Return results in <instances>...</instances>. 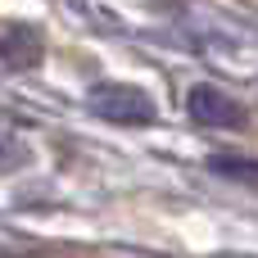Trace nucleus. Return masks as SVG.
<instances>
[{"instance_id": "f257e3e1", "label": "nucleus", "mask_w": 258, "mask_h": 258, "mask_svg": "<svg viewBox=\"0 0 258 258\" xmlns=\"http://www.w3.org/2000/svg\"><path fill=\"white\" fill-rule=\"evenodd\" d=\"M86 109L104 122H118V127H145V122L159 118L154 100L141 86H127V82H95L86 91Z\"/></svg>"}, {"instance_id": "f03ea898", "label": "nucleus", "mask_w": 258, "mask_h": 258, "mask_svg": "<svg viewBox=\"0 0 258 258\" xmlns=\"http://www.w3.org/2000/svg\"><path fill=\"white\" fill-rule=\"evenodd\" d=\"M186 109L200 127H245V109L231 91L213 86V82H195L186 95Z\"/></svg>"}, {"instance_id": "7ed1b4c3", "label": "nucleus", "mask_w": 258, "mask_h": 258, "mask_svg": "<svg viewBox=\"0 0 258 258\" xmlns=\"http://www.w3.org/2000/svg\"><path fill=\"white\" fill-rule=\"evenodd\" d=\"M41 54H45V45H41L36 27H9L0 36V63L5 68H36Z\"/></svg>"}, {"instance_id": "20e7f679", "label": "nucleus", "mask_w": 258, "mask_h": 258, "mask_svg": "<svg viewBox=\"0 0 258 258\" xmlns=\"http://www.w3.org/2000/svg\"><path fill=\"white\" fill-rule=\"evenodd\" d=\"M209 172L231 177V181H258V159H249V154H213Z\"/></svg>"}, {"instance_id": "39448f33", "label": "nucleus", "mask_w": 258, "mask_h": 258, "mask_svg": "<svg viewBox=\"0 0 258 258\" xmlns=\"http://www.w3.org/2000/svg\"><path fill=\"white\" fill-rule=\"evenodd\" d=\"M27 159H32V154H27V145H23L14 132H5V127H0V172H18Z\"/></svg>"}]
</instances>
